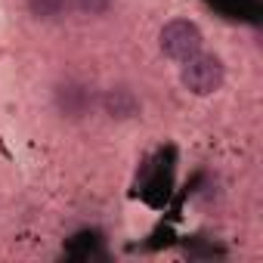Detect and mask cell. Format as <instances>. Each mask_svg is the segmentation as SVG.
Wrapping results in <instances>:
<instances>
[{
  "instance_id": "6",
  "label": "cell",
  "mask_w": 263,
  "mask_h": 263,
  "mask_svg": "<svg viewBox=\"0 0 263 263\" xmlns=\"http://www.w3.org/2000/svg\"><path fill=\"white\" fill-rule=\"evenodd\" d=\"M78 7L90 16H102L108 7H111V0H78Z\"/></svg>"
},
{
  "instance_id": "3",
  "label": "cell",
  "mask_w": 263,
  "mask_h": 263,
  "mask_svg": "<svg viewBox=\"0 0 263 263\" xmlns=\"http://www.w3.org/2000/svg\"><path fill=\"white\" fill-rule=\"evenodd\" d=\"M56 102H59V108H62L68 118H81V115L93 105V93H90L87 87H81V84H62V87L56 90Z\"/></svg>"
},
{
  "instance_id": "5",
  "label": "cell",
  "mask_w": 263,
  "mask_h": 263,
  "mask_svg": "<svg viewBox=\"0 0 263 263\" xmlns=\"http://www.w3.org/2000/svg\"><path fill=\"white\" fill-rule=\"evenodd\" d=\"M68 0H28V10L34 19H59L68 13Z\"/></svg>"
},
{
  "instance_id": "2",
  "label": "cell",
  "mask_w": 263,
  "mask_h": 263,
  "mask_svg": "<svg viewBox=\"0 0 263 263\" xmlns=\"http://www.w3.org/2000/svg\"><path fill=\"white\" fill-rule=\"evenodd\" d=\"M161 53L174 62H186L201 50V31L189 19H174L161 28Z\"/></svg>"
},
{
  "instance_id": "1",
  "label": "cell",
  "mask_w": 263,
  "mask_h": 263,
  "mask_svg": "<svg viewBox=\"0 0 263 263\" xmlns=\"http://www.w3.org/2000/svg\"><path fill=\"white\" fill-rule=\"evenodd\" d=\"M183 87L195 96H211L223 87V62L217 56H204L195 53L192 59L183 62V74H180Z\"/></svg>"
},
{
  "instance_id": "4",
  "label": "cell",
  "mask_w": 263,
  "mask_h": 263,
  "mask_svg": "<svg viewBox=\"0 0 263 263\" xmlns=\"http://www.w3.org/2000/svg\"><path fill=\"white\" fill-rule=\"evenodd\" d=\"M102 105H105V111L111 115V118H130V115H137V96L130 93V90H124V87H118V90H108L105 93V99H102Z\"/></svg>"
}]
</instances>
